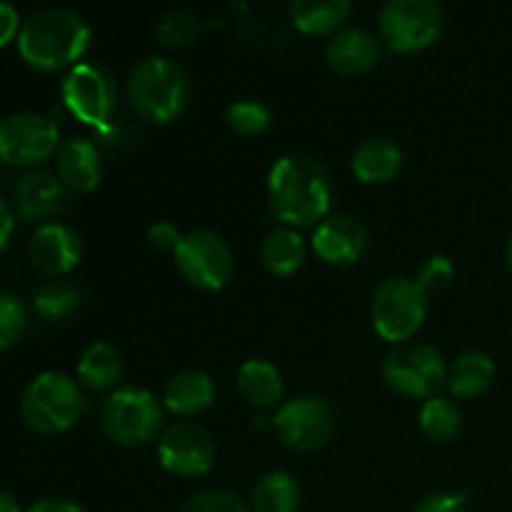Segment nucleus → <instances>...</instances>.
<instances>
[{"label": "nucleus", "instance_id": "41", "mask_svg": "<svg viewBox=\"0 0 512 512\" xmlns=\"http://www.w3.org/2000/svg\"><path fill=\"white\" fill-rule=\"evenodd\" d=\"M0 180H3V173H0Z\"/></svg>", "mask_w": 512, "mask_h": 512}, {"label": "nucleus", "instance_id": "27", "mask_svg": "<svg viewBox=\"0 0 512 512\" xmlns=\"http://www.w3.org/2000/svg\"><path fill=\"white\" fill-rule=\"evenodd\" d=\"M418 425L425 438L433 440V443H450L463 430V413L453 398L435 395V398L423 400Z\"/></svg>", "mask_w": 512, "mask_h": 512}, {"label": "nucleus", "instance_id": "5", "mask_svg": "<svg viewBox=\"0 0 512 512\" xmlns=\"http://www.w3.org/2000/svg\"><path fill=\"white\" fill-rule=\"evenodd\" d=\"M428 318V290L415 278L395 275L375 288L370 300L373 330L395 345L410 343Z\"/></svg>", "mask_w": 512, "mask_h": 512}, {"label": "nucleus", "instance_id": "30", "mask_svg": "<svg viewBox=\"0 0 512 512\" xmlns=\"http://www.w3.org/2000/svg\"><path fill=\"white\" fill-rule=\"evenodd\" d=\"M28 328V308L15 293L0 290V353L13 348Z\"/></svg>", "mask_w": 512, "mask_h": 512}, {"label": "nucleus", "instance_id": "18", "mask_svg": "<svg viewBox=\"0 0 512 512\" xmlns=\"http://www.w3.org/2000/svg\"><path fill=\"white\" fill-rule=\"evenodd\" d=\"M380 43L373 33L360 28L338 30L325 48L328 65L340 75H365L380 63Z\"/></svg>", "mask_w": 512, "mask_h": 512}, {"label": "nucleus", "instance_id": "4", "mask_svg": "<svg viewBox=\"0 0 512 512\" xmlns=\"http://www.w3.org/2000/svg\"><path fill=\"white\" fill-rule=\"evenodd\" d=\"M188 78L183 68L163 55L140 60L128 78V95L138 115L150 123H173L188 103Z\"/></svg>", "mask_w": 512, "mask_h": 512}, {"label": "nucleus", "instance_id": "31", "mask_svg": "<svg viewBox=\"0 0 512 512\" xmlns=\"http://www.w3.org/2000/svg\"><path fill=\"white\" fill-rule=\"evenodd\" d=\"M225 120H228L230 130L240 135H260L270 128L273 115L258 100H235L225 110Z\"/></svg>", "mask_w": 512, "mask_h": 512}, {"label": "nucleus", "instance_id": "34", "mask_svg": "<svg viewBox=\"0 0 512 512\" xmlns=\"http://www.w3.org/2000/svg\"><path fill=\"white\" fill-rule=\"evenodd\" d=\"M413 512H468V505L460 493H430L418 500Z\"/></svg>", "mask_w": 512, "mask_h": 512}, {"label": "nucleus", "instance_id": "20", "mask_svg": "<svg viewBox=\"0 0 512 512\" xmlns=\"http://www.w3.org/2000/svg\"><path fill=\"white\" fill-rule=\"evenodd\" d=\"M215 400V383L203 370H183L165 385L163 408L178 418L205 413Z\"/></svg>", "mask_w": 512, "mask_h": 512}, {"label": "nucleus", "instance_id": "28", "mask_svg": "<svg viewBox=\"0 0 512 512\" xmlns=\"http://www.w3.org/2000/svg\"><path fill=\"white\" fill-rule=\"evenodd\" d=\"M83 303V293L73 283L65 280H50L35 293L33 308L43 320H65L75 313Z\"/></svg>", "mask_w": 512, "mask_h": 512}, {"label": "nucleus", "instance_id": "9", "mask_svg": "<svg viewBox=\"0 0 512 512\" xmlns=\"http://www.w3.org/2000/svg\"><path fill=\"white\" fill-rule=\"evenodd\" d=\"M58 120L45 113H10L0 120V163L13 168H38L60 148Z\"/></svg>", "mask_w": 512, "mask_h": 512}, {"label": "nucleus", "instance_id": "11", "mask_svg": "<svg viewBox=\"0 0 512 512\" xmlns=\"http://www.w3.org/2000/svg\"><path fill=\"white\" fill-rule=\"evenodd\" d=\"M175 265L180 275L193 288L215 293L225 288L233 275V253L228 243L213 230H193L180 238L178 248L173 250Z\"/></svg>", "mask_w": 512, "mask_h": 512}, {"label": "nucleus", "instance_id": "33", "mask_svg": "<svg viewBox=\"0 0 512 512\" xmlns=\"http://www.w3.org/2000/svg\"><path fill=\"white\" fill-rule=\"evenodd\" d=\"M418 280L425 290H443L453 280V263L445 255H433L418 270Z\"/></svg>", "mask_w": 512, "mask_h": 512}, {"label": "nucleus", "instance_id": "26", "mask_svg": "<svg viewBox=\"0 0 512 512\" xmlns=\"http://www.w3.org/2000/svg\"><path fill=\"white\" fill-rule=\"evenodd\" d=\"M300 500H303V490H300L298 478L285 470H270L253 488L250 508L253 512H298Z\"/></svg>", "mask_w": 512, "mask_h": 512}, {"label": "nucleus", "instance_id": "22", "mask_svg": "<svg viewBox=\"0 0 512 512\" xmlns=\"http://www.w3.org/2000/svg\"><path fill=\"white\" fill-rule=\"evenodd\" d=\"M353 0H293L290 20L295 28L313 38L335 35L340 25L348 20Z\"/></svg>", "mask_w": 512, "mask_h": 512}, {"label": "nucleus", "instance_id": "38", "mask_svg": "<svg viewBox=\"0 0 512 512\" xmlns=\"http://www.w3.org/2000/svg\"><path fill=\"white\" fill-rule=\"evenodd\" d=\"M15 230V215L10 210V205L0 198V253L10 245V238H13Z\"/></svg>", "mask_w": 512, "mask_h": 512}, {"label": "nucleus", "instance_id": "23", "mask_svg": "<svg viewBox=\"0 0 512 512\" xmlns=\"http://www.w3.org/2000/svg\"><path fill=\"white\" fill-rule=\"evenodd\" d=\"M495 380V363L488 353L470 350L455 358L448 368V393L458 400H473L483 395Z\"/></svg>", "mask_w": 512, "mask_h": 512}, {"label": "nucleus", "instance_id": "6", "mask_svg": "<svg viewBox=\"0 0 512 512\" xmlns=\"http://www.w3.org/2000/svg\"><path fill=\"white\" fill-rule=\"evenodd\" d=\"M163 425V405L150 390L125 385L113 390L100 405V428L105 438L123 448L150 443Z\"/></svg>", "mask_w": 512, "mask_h": 512}, {"label": "nucleus", "instance_id": "19", "mask_svg": "<svg viewBox=\"0 0 512 512\" xmlns=\"http://www.w3.org/2000/svg\"><path fill=\"white\" fill-rule=\"evenodd\" d=\"M400 168H403V148L383 135L363 140L350 160V170L365 185L390 183Z\"/></svg>", "mask_w": 512, "mask_h": 512}, {"label": "nucleus", "instance_id": "1", "mask_svg": "<svg viewBox=\"0 0 512 512\" xmlns=\"http://www.w3.org/2000/svg\"><path fill=\"white\" fill-rule=\"evenodd\" d=\"M268 203L288 228L318 225L333 205L328 170L308 155H283L268 173Z\"/></svg>", "mask_w": 512, "mask_h": 512}, {"label": "nucleus", "instance_id": "13", "mask_svg": "<svg viewBox=\"0 0 512 512\" xmlns=\"http://www.w3.org/2000/svg\"><path fill=\"white\" fill-rule=\"evenodd\" d=\"M158 460L170 475L203 478L213 470L215 443L198 425L175 423L160 435Z\"/></svg>", "mask_w": 512, "mask_h": 512}, {"label": "nucleus", "instance_id": "37", "mask_svg": "<svg viewBox=\"0 0 512 512\" xmlns=\"http://www.w3.org/2000/svg\"><path fill=\"white\" fill-rule=\"evenodd\" d=\"M25 512H85L75 500L70 498H43L30 505Z\"/></svg>", "mask_w": 512, "mask_h": 512}, {"label": "nucleus", "instance_id": "36", "mask_svg": "<svg viewBox=\"0 0 512 512\" xmlns=\"http://www.w3.org/2000/svg\"><path fill=\"white\" fill-rule=\"evenodd\" d=\"M20 28H23V23H20L18 10L10 3H5V0H0V48L18 40Z\"/></svg>", "mask_w": 512, "mask_h": 512}, {"label": "nucleus", "instance_id": "2", "mask_svg": "<svg viewBox=\"0 0 512 512\" xmlns=\"http://www.w3.org/2000/svg\"><path fill=\"white\" fill-rule=\"evenodd\" d=\"M90 25L73 10L45 8L30 15L18 33V53L40 73L73 68L90 48Z\"/></svg>", "mask_w": 512, "mask_h": 512}, {"label": "nucleus", "instance_id": "24", "mask_svg": "<svg viewBox=\"0 0 512 512\" xmlns=\"http://www.w3.org/2000/svg\"><path fill=\"white\" fill-rule=\"evenodd\" d=\"M263 268L275 278H290L305 263V240L295 228L270 230L260 245Z\"/></svg>", "mask_w": 512, "mask_h": 512}, {"label": "nucleus", "instance_id": "8", "mask_svg": "<svg viewBox=\"0 0 512 512\" xmlns=\"http://www.w3.org/2000/svg\"><path fill=\"white\" fill-rule=\"evenodd\" d=\"M383 378L403 398L430 400L448 383V365L433 345L403 343L385 358Z\"/></svg>", "mask_w": 512, "mask_h": 512}, {"label": "nucleus", "instance_id": "29", "mask_svg": "<svg viewBox=\"0 0 512 512\" xmlns=\"http://www.w3.org/2000/svg\"><path fill=\"white\" fill-rule=\"evenodd\" d=\"M155 38L168 48H188L200 38V20L190 10H170L155 25Z\"/></svg>", "mask_w": 512, "mask_h": 512}, {"label": "nucleus", "instance_id": "14", "mask_svg": "<svg viewBox=\"0 0 512 512\" xmlns=\"http://www.w3.org/2000/svg\"><path fill=\"white\" fill-rule=\"evenodd\" d=\"M310 248L328 265H353L368 250V230L353 215H328L315 225Z\"/></svg>", "mask_w": 512, "mask_h": 512}, {"label": "nucleus", "instance_id": "35", "mask_svg": "<svg viewBox=\"0 0 512 512\" xmlns=\"http://www.w3.org/2000/svg\"><path fill=\"white\" fill-rule=\"evenodd\" d=\"M180 238H183V233L170 220H158V223H153L148 228V243L155 250H175Z\"/></svg>", "mask_w": 512, "mask_h": 512}, {"label": "nucleus", "instance_id": "32", "mask_svg": "<svg viewBox=\"0 0 512 512\" xmlns=\"http://www.w3.org/2000/svg\"><path fill=\"white\" fill-rule=\"evenodd\" d=\"M180 512H253V508L230 490H203L195 493Z\"/></svg>", "mask_w": 512, "mask_h": 512}, {"label": "nucleus", "instance_id": "17", "mask_svg": "<svg viewBox=\"0 0 512 512\" xmlns=\"http://www.w3.org/2000/svg\"><path fill=\"white\" fill-rule=\"evenodd\" d=\"M55 168L63 185L73 193H90L100 185L103 178V160H100L98 145L83 135H73L60 143L55 153Z\"/></svg>", "mask_w": 512, "mask_h": 512}, {"label": "nucleus", "instance_id": "16", "mask_svg": "<svg viewBox=\"0 0 512 512\" xmlns=\"http://www.w3.org/2000/svg\"><path fill=\"white\" fill-rule=\"evenodd\" d=\"M65 185L48 170H30L15 183V210L25 223H50L65 208Z\"/></svg>", "mask_w": 512, "mask_h": 512}, {"label": "nucleus", "instance_id": "3", "mask_svg": "<svg viewBox=\"0 0 512 512\" xmlns=\"http://www.w3.org/2000/svg\"><path fill=\"white\" fill-rule=\"evenodd\" d=\"M85 398L80 383L58 370L35 375L20 398V418L33 433L60 435L83 415Z\"/></svg>", "mask_w": 512, "mask_h": 512}, {"label": "nucleus", "instance_id": "21", "mask_svg": "<svg viewBox=\"0 0 512 512\" xmlns=\"http://www.w3.org/2000/svg\"><path fill=\"white\" fill-rule=\"evenodd\" d=\"M235 388L240 398L258 410L280 408L283 400V375L270 360H245L235 375Z\"/></svg>", "mask_w": 512, "mask_h": 512}, {"label": "nucleus", "instance_id": "15", "mask_svg": "<svg viewBox=\"0 0 512 512\" xmlns=\"http://www.w3.org/2000/svg\"><path fill=\"white\" fill-rule=\"evenodd\" d=\"M28 253L35 268L45 275H68L83 258V243L70 225L50 220L35 228Z\"/></svg>", "mask_w": 512, "mask_h": 512}, {"label": "nucleus", "instance_id": "10", "mask_svg": "<svg viewBox=\"0 0 512 512\" xmlns=\"http://www.w3.org/2000/svg\"><path fill=\"white\" fill-rule=\"evenodd\" d=\"M378 28L393 53H418L440 38L443 10L435 0H385Z\"/></svg>", "mask_w": 512, "mask_h": 512}, {"label": "nucleus", "instance_id": "12", "mask_svg": "<svg viewBox=\"0 0 512 512\" xmlns=\"http://www.w3.org/2000/svg\"><path fill=\"white\" fill-rule=\"evenodd\" d=\"M273 430L278 433L280 443L288 445L290 450L310 453L323 448L333 435V408L315 395H300L288 403H280L278 413L273 415Z\"/></svg>", "mask_w": 512, "mask_h": 512}, {"label": "nucleus", "instance_id": "7", "mask_svg": "<svg viewBox=\"0 0 512 512\" xmlns=\"http://www.w3.org/2000/svg\"><path fill=\"white\" fill-rule=\"evenodd\" d=\"M63 105L73 118L98 133H108L118 105V85L100 63H78L68 70L60 85Z\"/></svg>", "mask_w": 512, "mask_h": 512}, {"label": "nucleus", "instance_id": "25", "mask_svg": "<svg viewBox=\"0 0 512 512\" xmlns=\"http://www.w3.org/2000/svg\"><path fill=\"white\" fill-rule=\"evenodd\" d=\"M75 370H78V383L83 388L100 393L118 383V378L123 375V358H120L118 348H113L110 343H90L80 355Z\"/></svg>", "mask_w": 512, "mask_h": 512}, {"label": "nucleus", "instance_id": "40", "mask_svg": "<svg viewBox=\"0 0 512 512\" xmlns=\"http://www.w3.org/2000/svg\"><path fill=\"white\" fill-rule=\"evenodd\" d=\"M505 263H508V270H510V275H512V233H510L508 243H505Z\"/></svg>", "mask_w": 512, "mask_h": 512}, {"label": "nucleus", "instance_id": "39", "mask_svg": "<svg viewBox=\"0 0 512 512\" xmlns=\"http://www.w3.org/2000/svg\"><path fill=\"white\" fill-rule=\"evenodd\" d=\"M0 512H25L20 508L18 498L10 493H5V490H0Z\"/></svg>", "mask_w": 512, "mask_h": 512}]
</instances>
